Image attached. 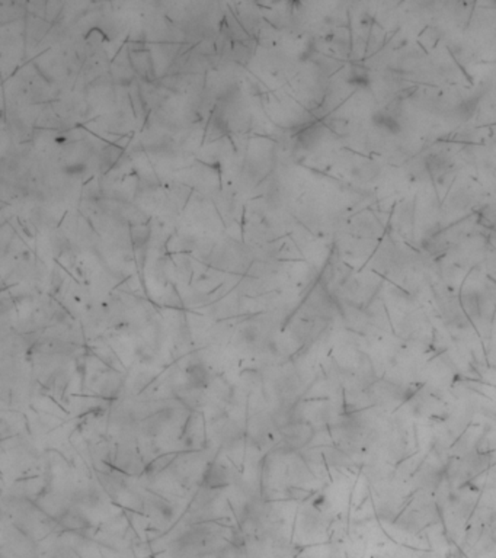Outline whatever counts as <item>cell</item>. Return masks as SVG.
<instances>
[{
	"label": "cell",
	"mask_w": 496,
	"mask_h": 558,
	"mask_svg": "<svg viewBox=\"0 0 496 558\" xmlns=\"http://www.w3.org/2000/svg\"><path fill=\"white\" fill-rule=\"evenodd\" d=\"M205 484L210 488L223 487L227 484V474L224 473L223 468L217 467V465H213V467H210L209 471H207L205 474Z\"/></svg>",
	"instance_id": "6da1fadb"
},
{
	"label": "cell",
	"mask_w": 496,
	"mask_h": 558,
	"mask_svg": "<svg viewBox=\"0 0 496 558\" xmlns=\"http://www.w3.org/2000/svg\"><path fill=\"white\" fill-rule=\"evenodd\" d=\"M188 380L192 384V386L198 387V386H204L207 378H209V374H207V369L203 365H192L188 368Z\"/></svg>",
	"instance_id": "7a4b0ae2"
}]
</instances>
